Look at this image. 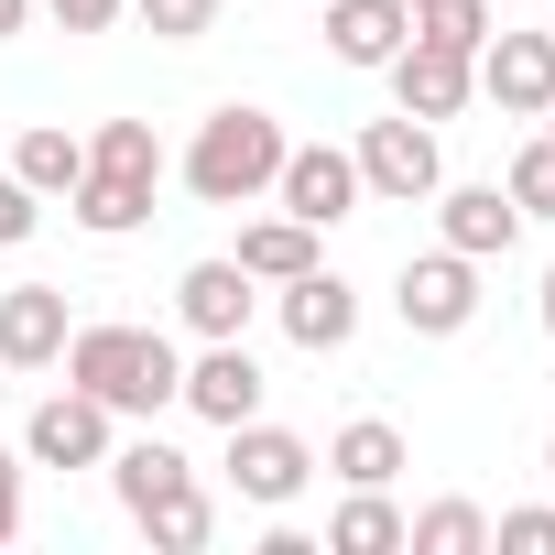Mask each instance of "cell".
Returning <instances> with one entry per match:
<instances>
[{
    "label": "cell",
    "instance_id": "6da1fadb",
    "mask_svg": "<svg viewBox=\"0 0 555 555\" xmlns=\"http://www.w3.org/2000/svg\"><path fill=\"white\" fill-rule=\"evenodd\" d=\"M77 392H99L109 414H164L175 403V382H185V360H175V338L164 327H66V360H55Z\"/></svg>",
    "mask_w": 555,
    "mask_h": 555
},
{
    "label": "cell",
    "instance_id": "7a4b0ae2",
    "mask_svg": "<svg viewBox=\"0 0 555 555\" xmlns=\"http://www.w3.org/2000/svg\"><path fill=\"white\" fill-rule=\"evenodd\" d=\"M284 120L272 109H250V99H229V109H207L196 120V142H185V185L207 196V207H250V196H272V175H284Z\"/></svg>",
    "mask_w": 555,
    "mask_h": 555
},
{
    "label": "cell",
    "instance_id": "3957f363",
    "mask_svg": "<svg viewBox=\"0 0 555 555\" xmlns=\"http://www.w3.org/2000/svg\"><path fill=\"white\" fill-rule=\"evenodd\" d=\"M349 164H360V196H382V207H425V196L447 185V153H436V120H403V109H392V120H371Z\"/></svg>",
    "mask_w": 555,
    "mask_h": 555
},
{
    "label": "cell",
    "instance_id": "277c9868",
    "mask_svg": "<svg viewBox=\"0 0 555 555\" xmlns=\"http://www.w3.org/2000/svg\"><path fill=\"white\" fill-rule=\"evenodd\" d=\"M109 447H120V414L99 403V392H44L34 403V425H23V468H109Z\"/></svg>",
    "mask_w": 555,
    "mask_h": 555
},
{
    "label": "cell",
    "instance_id": "5b68a950",
    "mask_svg": "<svg viewBox=\"0 0 555 555\" xmlns=\"http://www.w3.org/2000/svg\"><path fill=\"white\" fill-rule=\"evenodd\" d=\"M468 77H479V99H490L501 120H544V109H555V34L490 23V44L468 55Z\"/></svg>",
    "mask_w": 555,
    "mask_h": 555
},
{
    "label": "cell",
    "instance_id": "8992f818",
    "mask_svg": "<svg viewBox=\"0 0 555 555\" xmlns=\"http://www.w3.org/2000/svg\"><path fill=\"white\" fill-rule=\"evenodd\" d=\"M392 317H403L414 338H468V317H479V261L436 240L425 261H403V284H392Z\"/></svg>",
    "mask_w": 555,
    "mask_h": 555
},
{
    "label": "cell",
    "instance_id": "52a82bcc",
    "mask_svg": "<svg viewBox=\"0 0 555 555\" xmlns=\"http://www.w3.org/2000/svg\"><path fill=\"white\" fill-rule=\"evenodd\" d=\"M306 479H317V447H306L295 425H261V414H250V425H229V490H240V501L284 512Z\"/></svg>",
    "mask_w": 555,
    "mask_h": 555
},
{
    "label": "cell",
    "instance_id": "ba28073f",
    "mask_svg": "<svg viewBox=\"0 0 555 555\" xmlns=\"http://www.w3.org/2000/svg\"><path fill=\"white\" fill-rule=\"evenodd\" d=\"M175 403H185V414H207L218 436H229V425H250V414H261V360H250V338H207V349L185 360Z\"/></svg>",
    "mask_w": 555,
    "mask_h": 555
},
{
    "label": "cell",
    "instance_id": "9c48e42d",
    "mask_svg": "<svg viewBox=\"0 0 555 555\" xmlns=\"http://www.w3.org/2000/svg\"><path fill=\"white\" fill-rule=\"evenodd\" d=\"M272 196H284V218H306V229H338V218H360V164L338 142H295L284 175H272Z\"/></svg>",
    "mask_w": 555,
    "mask_h": 555
},
{
    "label": "cell",
    "instance_id": "30bf717a",
    "mask_svg": "<svg viewBox=\"0 0 555 555\" xmlns=\"http://www.w3.org/2000/svg\"><path fill=\"white\" fill-rule=\"evenodd\" d=\"M272 306H284V338H295L306 360H338V349L360 338V295L338 284L327 261H317V272H295V284H272Z\"/></svg>",
    "mask_w": 555,
    "mask_h": 555
},
{
    "label": "cell",
    "instance_id": "8fae6325",
    "mask_svg": "<svg viewBox=\"0 0 555 555\" xmlns=\"http://www.w3.org/2000/svg\"><path fill=\"white\" fill-rule=\"evenodd\" d=\"M382 77H392V109H403V120H457V109L479 99L468 55H447V44H403Z\"/></svg>",
    "mask_w": 555,
    "mask_h": 555
},
{
    "label": "cell",
    "instance_id": "7c38bea8",
    "mask_svg": "<svg viewBox=\"0 0 555 555\" xmlns=\"http://www.w3.org/2000/svg\"><path fill=\"white\" fill-rule=\"evenodd\" d=\"M425 207H436V240L468 250V261H501V250L522 240V207H512L501 185H436Z\"/></svg>",
    "mask_w": 555,
    "mask_h": 555
},
{
    "label": "cell",
    "instance_id": "4fadbf2b",
    "mask_svg": "<svg viewBox=\"0 0 555 555\" xmlns=\"http://www.w3.org/2000/svg\"><path fill=\"white\" fill-rule=\"evenodd\" d=\"M66 360V284H12L0 295V371H55Z\"/></svg>",
    "mask_w": 555,
    "mask_h": 555
},
{
    "label": "cell",
    "instance_id": "5bb4252c",
    "mask_svg": "<svg viewBox=\"0 0 555 555\" xmlns=\"http://www.w3.org/2000/svg\"><path fill=\"white\" fill-rule=\"evenodd\" d=\"M250 306H261V284L218 250V261H185V284H175V317L196 327V338H250Z\"/></svg>",
    "mask_w": 555,
    "mask_h": 555
},
{
    "label": "cell",
    "instance_id": "9a60e30c",
    "mask_svg": "<svg viewBox=\"0 0 555 555\" xmlns=\"http://www.w3.org/2000/svg\"><path fill=\"white\" fill-rule=\"evenodd\" d=\"M414 44V0H327V55L338 66H392Z\"/></svg>",
    "mask_w": 555,
    "mask_h": 555
},
{
    "label": "cell",
    "instance_id": "2e32d148",
    "mask_svg": "<svg viewBox=\"0 0 555 555\" xmlns=\"http://www.w3.org/2000/svg\"><path fill=\"white\" fill-rule=\"evenodd\" d=\"M109 490H120V512L142 522V512H164L175 490H196V457L164 447V436H131V447H109Z\"/></svg>",
    "mask_w": 555,
    "mask_h": 555
},
{
    "label": "cell",
    "instance_id": "e0dca14e",
    "mask_svg": "<svg viewBox=\"0 0 555 555\" xmlns=\"http://www.w3.org/2000/svg\"><path fill=\"white\" fill-rule=\"evenodd\" d=\"M229 261L250 272V284H295V272H317V229L306 218H250Z\"/></svg>",
    "mask_w": 555,
    "mask_h": 555
},
{
    "label": "cell",
    "instance_id": "ac0fdd59",
    "mask_svg": "<svg viewBox=\"0 0 555 555\" xmlns=\"http://www.w3.org/2000/svg\"><path fill=\"white\" fill-rule=\"evenodd\" d=\"M66 207H77V229H88V240H131V229L153 218V185H131V175H99V164H88V175L66 185Z\"/></svg>",
    "mask_w": 555,
    "mask_h": 555
},
{
    "label": "cell",
    "instance_id": "d6986e66",
    "mask_svg": "<svg viewBox=\"0 0 555 555\" xmlns=\"http://www.w3.org/2000/svg\"><path fill=\"white\" fill-rule=\"evenodd\" d=\"M327 468H338L349 490H392V479H403V425H382V414L338 425V436H327Z\"/></svg>",
    "mask_w": 555,
    "mask_h": 555
},
{
    "label": "cell",
    "instance_id": "ffe728a7",
    "mask_svg": "<svg viewBox=\"0 0 555 555\" xmlns=\"http://www.w3.org/2000/svg\"><path fill=\"white\" fill-rule=\"evenodd\" d=\"M327 555H403V512H392V490H349V501L327 512Z\"/></svg>",
    "mask_w": 555,
    "mask_h": 555
},
{
    "label": "cell",
    "instance_id": "44dd1931",
    "mask_svg": "<svg viewBox=\"0 0 555 555\" xmlns=\"http://www.w3.org/2000/svg\"><path fill=\"white\" fill-rule=\"evenodd\" d=\"M12 175H23L34 196H66V185L88 175V142H77V131H55V120H34V131L12 142Z\"/></svg>",
    "mask_w": 555,
    "mask_h": 555
},
{
    "label": "cell",
    "instance_id": "7402d4cb",
    "mask_svg": "<svg viewBox=\"0 0 555 555\" xmlns=\"http://www.w3.org/2000/svg\"><path fill=\"white\" fill-rule=\"evenodd\" d=\"M403 544H414V555H490V512H479V501H425V512L403 522Z\"/></svg>",
    "mask_w": 555,
    "mask_h": 555
},
{
    "label": "cell",
    "instance_id": "603a6c76",
    "mask_svg": "<svg viewBox=\"0 0 555 555\" xmlns=\"http://www.w3.org/2000/svg\"><path fill=\"white\" fill-rule=\"evenodd\" d=\"M501 23V0H414V44H447V55H479Z\"/></svg>",
    "mask_w": 555,
    "mask_h": 555
},
{
    "label": "cell",
    "instance_id": "cb8c5ba5",
    "mask_svg": "<svg viewBox=\"0 0 555 555\" xmlns=\"http://www.w3.org/2000/svg\"><path fill=\"white\" fill-rule=\"evenodd\" d=\"M88 164H99V175H131V185H164V142H153V120H99Z\"/></svg>",
    "mask_w": 555,
    "mask_h": 555
},
{
    "label": "cell",
    "instance_id": "d4e9b609",
    "mask_svg": "<svg viewBox=\"0 0 555 555\" xmlns=\"http://www.w3.org/2000/svg\"><path fill=\"white\" fill-rule=\"evenodd\" d=\"M207 533H218V501H207V479H196V490H175L164 512H142V544H164V555H196Z\"/></svg>",
    "mask_w": 555,
    "mask_h": 555
},
{
    "label": "cell",
    "instance_id": "484cf974",
    "mask_svg": "<svg viewBox=\"0 0 555 555\" xmlns=\"http://www.w3.org/2000/svg\"><path fill=\"white\" fill-rule=\"evenodd\" d=\"M501 196H512L522 218H555V142H544V131H533V142L512 153V175H501Z\"/></svg>",
    "mask_w": 555,
    "mask_h": 555
},
{
    "label": "cell",
    "instance_id": "4316f807",
    "mask_svg": "<svg viewBox=\"0 0 555 555\" xmlns=\"http://www.w3.org/2000/svg\"><path fill=\"white\" fill-rule=\"evenodd\" d=\"M131 12H142L153 44H207L218 34V0H131Z\"/></svg>",
    "mask_w": 555,
    "mask_h": 555
},
{
    "label": "cell",
    "instance_id": "83f0119b",
    "mask_svg": "<svg viewBox=\"0 0 555 555\" xmlns=\"http://www.w3.org/2000/svg\"><path fill=\"white\" fill-rule=\"evenodd\" d=\"M490 544H501V555H555V501H522V512H501V522H490Z\"/></svg>",
    "mask_w": 555,
    "mask_h": 555
},
{
    "label": "cell",
    "instance_id": "f1b7e54d",
    "mask_svg": "<svg viewBox=\"0 0 555 555\" xmlns=\"http://www.w3.org/2000/svg\"><path fill=\"white\" fill-rule=\"evenodd\" d=\"M34 218H44V196H34L12 164H0V250H23V240H34Z\"/></svg>",
    "mask_w": 555,
    "mask_h": 555
},
{
    "label": "cell",
    "instance_id": "f546056e",
    "mask_svg": "<svg viewBox=\"0 0 555 555\" xmlns=\"http://www.w3.org/2000/svg\"><path fill=\"white\" fill-rule=\"evenodd\" d=\"M34 12H55L66 34H109V23L131 12V0H34Z\"/></svg>",
    "mask_w": 555,
    "mask_h": 555
},
{
    "label": "cell",
    "instance_id": "4dcf8cb0",
    "mask_svg": "<svg viewBox=\"0 0 555 555\" xmlns=\"http://www.w3.org/2000/svg\"><path fill=\"white\" fill-rule=\"evenodd\" d=\"M23 533V447H0V544Z\"/></svg>",
    "mask_w": 555,
    "mask_h": 555
},
{
    "label": "cell",
    "instance_id": "1f68e13d",
    "mask_svg": "<svg viewBox=\"0 0 555 555\" xmlns=\"http://www.w3.org/2000/svg\"><path fill=\"white\" fill-rule=\"evenodd\" d=\"M23 23H34V0H0V44H12V34H23Z\"/></svg>",
    "mask_w": 555,
    "mask_h": 555
},
{
    "label": "cell",
    "instance_id": "d6a6232c",
    "mask_svg": "<svg viewBox=\"0 0 555 555\" xmlns=\"http://www.w3.org/2000/svg\"><path fill=\"white\" fill-rule=\"evenodd\" d=\"M533 317H544V338H555V272H544V295H533Z\"/></svg>",
    "mask_w": 555,
    "mask_h": 555
},
{
    "label": "cell",
    "instance_id": "836d02e7",
    "mask_svg": "<svg viewBox=\"0 0 555 555\" xmlns=\"http://www.w3.org/2000/svg\"><path fill=\"white\" fill-rule=\"evenodd\" d=\"M544 479H555V425H544Z\"/></svg>",
    "mask_w": 555,
    "mask_h": 555
},
{
    "label": "cell",
    "instance_id": "e575fe53",
    "mask_svg": "<svg viewBox=\"0 0 555 555\" xmlns=\"http://www.w3.org/2000/svg\"><path fill=\"white\" fill-rule=\"evenodd\" d=\"M0 403H12V371H0Z\"/></svg>",
    "mask_w": 555,
    "mask_h": 555
},
{
    "label": "cell",
    "instance_id": "d590c367",
    "mask_svg": "<svg viewBox=\"0 0 555 555\" xmlns=\"http://www.w3.org/2000/svg\"><path fill=\"white\" fill-rule=\"evenodd\" d=\"M544 142H555V109H544Z\"/></svg>",
    "mask_w": 555,
    "mask_h": 555
},
{
    "label": "cell",
    "instance_id": "8d00e7d4",
    "mask_svg": "<svg viewBox=\"0 0 555 555\" xmlns=\"http://www.w3.org/2000/svg\"><path fill=\"white\" fill-rule=\"evenodd\" d=\"M501 12H522V0H501Z\"/></svg>",
    "mask_w": 555,
    "mask_h": 555
},
{
    "label": "cell",
    "instance_id": "74e56055",
    "mask_svg": "<svg viewBox=\"0 0 555 555\" xmlns=\"http://www.w3.org/2000/svg\"><path fill=\"white\" fill-rule=\"evenodd\" d=\"M544 12H555V0H544ZM544 34H555V23H544Z\"/></svg>",
    "mask_w": 555,
    "mask_h": 555
}]
</instances>
